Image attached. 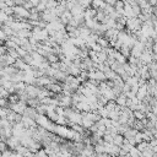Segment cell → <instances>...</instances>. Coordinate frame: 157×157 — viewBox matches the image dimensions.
<instances>
[{"label":"cell","instance_id":"cell-1","mask_svg":"<svg viewBox=\"0 0 157 157\" xmlns=\"http://www.w3.org/2000/svg\"><path fill=\"white\" fill-rule=\"evenodd\" d=\"M123 142H124V137L121 135H114L113 136V140H112V144L113 145H117V146L120 147L123 145Z\"/></svg>","mask_w":157,"mask_h":157},{"label":"cell","instance_id":"cell-2","mask_svg":"<svg viewBox=\"0 0 157 157\" xmlns=\"http://www.w3.org/2000/svg\"><path fill=\"white\" fill-rule=\"evenodd\" d=\"M129 155H130V157H141V152L136 148V147H131L130 150H129V152H128Z\"/></svg>","mask_w":157,"mask_h":157},{"label":"cell","instance_id":"cell-3","mask_svg":"<svg viewBox=\"0 0 157 157\" xmlns=\"http://www.w3.org/2000/svg\"><path fill=\"white\" fill-rule=\"evenodd\" d=\"M135 115L137 117V119H142V114H141V113H137V112H136Z\"/></svg>","mask_w":157,"mask_h":157},{"label":"cell","instance_id":"cell-4","mask_svg":"<svg viewBox=\"0 0 157 157\" xmlns=\"http://www.w3.org/2000/svg\"><path fill=\"white\" fill-rule=\"evenodd\" d=\"M69 157H78V156H76V155H70Z\"/></svg>","mask_w":157,"mask_h":157}]
</instances>
